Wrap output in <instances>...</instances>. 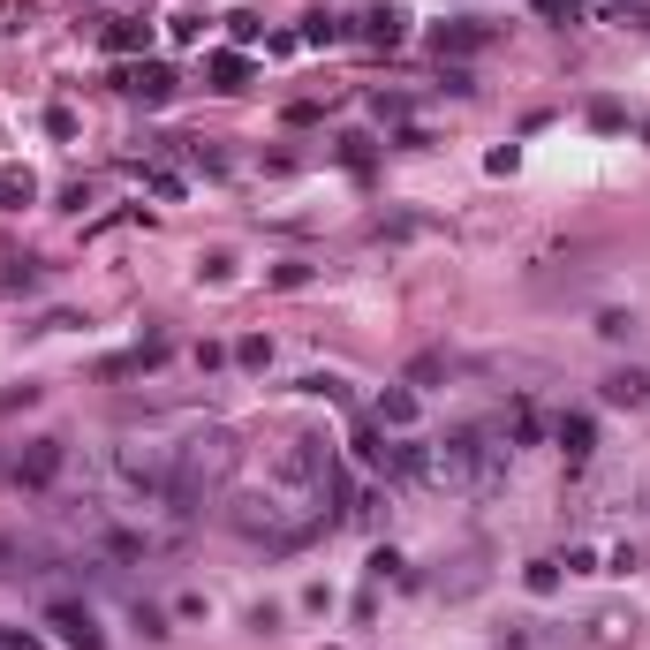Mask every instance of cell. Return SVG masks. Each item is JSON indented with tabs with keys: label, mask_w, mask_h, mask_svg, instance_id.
Returning <instances> with one entry per match:
<instances>
[{
	"label": "cell",
	"mask_w": 650,
	"mask_h": 650,
	"mask_svg": "<svg viewBox=\"0 0 650 650\" xmlns=\"http://www.w3.org/2000/svg\"><path fill=\"white\" fill-rule=\"evenodd\" d=\"M295 394H310V401H348V378H333V371H310V378H295Z\"/></svg>",
	"instance_id": "cell-15"
},
{
	"label": "cell",
	"mask_w": 650,
	"mask_h": 650,
	"mask_svg": "<svg viewBox=\"0 0 650 650\" xmlns=\"http://www.w3.org/2000/svg\"><path fill=\"white\" fill-rule=\"evenodd\" d=\"M129 620H137V628H144V643H167V613H159V605H129Z\"/></svg>",
	"instance_id": "cell-19"
},
{
	"label": "cell",
	"mask_w": 650,
	"mask_h": 650,
	"mask_svg": "<svg viewBox=\"0 0 650 650\" xmlns=\"http://www.w3.org/2000/svg\"><path fill=\"white\" fill-rule=\"evenodd\" d=\"M325 477H333V454H325V439L295 431V439L280 446V484H288V492H318V499H325Z\"/></svg>",
	"instance_id": "cell-3"
},
{
	"label": "cell",
	"mask_w": 650,
	"mask_h": 650,
	"mask_svg": "<svg viewBox=\"0 0 650 650\" xmlns=\"http://www.w3.org/2000/svg\"><path fill=\"white\" fill-rule=\"evenodd\" d=\"M0 650H38V635H16V628H0Z\"/></svg>",
	"instance_id": "cell-28"
},
{
	"label": "cell",
	"mask_w": 650,
	"mask_h": 650,
	"mask_svg": "<svg viewBox=\"0 0 650 650\" xmlns=\"http://www.w3.org/2000/svg\"><path fill=\"white\" fill-rule=\"evenodd\" d=\"M356 38L363 46H401V38H409V8H394V0H386V8H363Z\"/></svg>",
	"instance_id": "cell-6"
},
{
	"label": "cell",
	"mask_w": 650,
	"mask_h": 650,
	"mask_svg": "<svg viewBox=\"0 0 650 650\" xmlns=\"http://www.w3.org/2000/svg\"><path fill=\"white\" fill-rule=\"evenodd\" d=\"M144 38H152L144 23H106V53H137Z\"/></svg>",
	"instance_id": "cell-18"
},
{
	"label": "cell",
	"mask_w": 650,
	"mask_h": 650,
	"mask_svg": "<svg viewBox=\"0 0 650 650\" xmlns=\"http://www.w3.org/2000/svg\"><path fill=\"white\" fill-rule=\"evenodd\" d=\"M303 280H310V265H303V257H288V265H273V288H303Z\"/></svg>",
	"instance_id": "cell-26"
},
{
	"label": "cell",
	"mask_w": 650,
	"mask_h": 650,
	"mask_svg": "<svg viewBox=\"0 0 650 650\" xmlns=\"http://www.w3.org/2000/svg\"><path fill=\"white\" fill-rule=\"evenodd\" d=\"M46 628L61 635L69 650H99L106 635H99V613H91L84 598H46Z\"/></svg>",
	"instance_id": "cell-4"
},
{
	"label": "cell",
	"mask_w": 650,
	"mask_h": 650,
	"mask_svg": "<svg viewBox=\"0 0 650 650\" xmlns=\"http://www.w3.org/2000/svg\"><path fill=\"white\" fill-rule=\"evenodd\" d=\"M61 462H69V446H61V439H31V446L16 454V484H31V492H46V484L61 477Z\"/></svg>",
	"instance_id": "cell-5"
},
{
	"label": "cell",
	"mask_w": 650,
	"mask_h": 650,
	"mask_svg": "<svg viewBox=\"0 0 650 650\" xmlns=\"http://www.w3.org/2000/svg\"><path fill=\"white\" fill-rule=\"evenodd\" d=\"M560 446H567V462H582V454L598 446V431H590V416H560Z\"/></svg>",
	"instance_id": "cell-14"
},
{
	"label": "cell",
	"mask_w": 650,
	"mask_h": 650,
	"mask_svg": "<svg viewBox=\"0 0 650 650\" xmlns=\"http://www.w3.org/2000/svg\"><path fill=\"white\" fill-rule=\"evenodd\" d=\"M507 650H560V635H552L545 620H530V628H514V635H507Z\"/></svg>",
	"instance_id": "cell-17"
},
{
	"label": "cell",
	"mask_w": 650,
	"mask_h": 650,
	"mask_svg": "<svg viewBox=\"0 0 650 650\" xmlns=\"http://www.w3.org/2000/svg\"><path fill=\"white\" fill-rule=\"evenodd\" d=\"M530 8H537V16H552V23H575L582 16V0H530Z\"/></svg>",
	"instance_id": "cell-23"
},
{
	"label": "cell",
	"mask_w": 650,
	"mask_h": 650,
	"mask_svg": "<svg viewBox=\"0 0 650 650\" xmlns=\"http://www.w3.org/2000/svg\"><path fill=\"white\" fill-rule=\"evenodd\" d=\"M530 598H552V590H560V560H530Z\"/></svg>",
	"instance_id": "cell-20"
},
{
	"label": "cell",
	"mask_w": 650,
	"mask_h": 650,
	"mask_svg": "<svg viewBox=\"0 0 650 650\" xmlns=\"http://www.w3.org/2000/svg\"><path fill=\"white\" fill-rule=\"evenodd\" d=\"M598 333H605V341H628V333H635V318H628V310H605V318H598Z\"/></svg>",
	"instance_id": "cell-25"
},
{
	"label": "cell",
	"mask_w": 650,
	"mask_h": 650,
	"mask_svg": "<svg viewBox=\"0 0 650 650\" xmlns=\"http://www.w3.org/2000/svg\"><path fill=\"white\" fill-rule=\"evenodd\" d=\"M431 46H439V61H446V53L462 61V53H484V46H492V31H484V23H439V31H431Z\"/></svg>",
	"instance_id": "cell-9"
},
{
	"label": "cell",
	"mask_w": 650,
	"mask_h": 650,
	"mask_svg": "<svg viewBox=\"0 0 650 650\" xmlns=\"http://www.w3.org/2000/svg\"><path fill=\"white\" fill-rule=\"evenodd\" d=\"M341 38H348V23L333 16V8H310L303 16V46H341Z\"/></svg>",
	"instance_id": "cell-12"
},
{
	"label": "cell",
	"mask_w": 650,
	"mask_h": 650,
	"mask_svg": "<svg viewBox=\"0 0 650 650\" xmlns=\"http://www.w3.org/2000/svg\"><path fill=\"white\" fill-rule=\"evenodd\" d=\"M416 424V386H386L378 394V431H409Z\"/></svg>",
	"instance_id": "cell-10"
},
{
	"label": "cell",
	"mask_w": 650,
	"mask_h": 650,
	"mask_svg": "<svg viewBox=\"0 0 650 650\" xmlns=\"http://www.w3.org/2000/svg\"><path fill=\"white\" fill-rule=\"evenodd\" d=\"M605 401H613V409H643V401H650V378H643V371H613V378H605Z\"/></svg>",
	"instance_id": "cell-11"
},
{
	"label": "cell",
	"mask_w": 650,
	"mask_h": 650,
	"mask_svg": "<svg viewBox=\"0 0 650 650\" xmlns=\"http://www.w3.org/2000/svg\"><path fill=\"white\" fill-rule=\"evenodd\" d=\"M53 552L38 537H0V575H46Z\"/></svg>",
	"instance_id": "cell-8"
},
{
	"label": "cell",
	"mask_w": 650,
	"mask_h": 650,
	"mask_svg": "<svg viewBox=\"0 0 650 650\" xmlns=\"http://www.w3.org/2000/svg\"><path fill=\"white\" fill-rule=\"evenodd\" d=\"M31 197H38L31 167H8V174H0V205H31Z\"/></svg>",
	"instance_id": "cell-16"
},
{
	"label": "cell",
	"mask_w": 650,
	"mask_h": 650,
	"mask_svg": "<svg viewBox=\"0 0 650 650\" xmlns=\"http://www.w3.org/2000/svg\"><path fill=\"white\" fill-rule=\"evenodd\" d=\"M0 280H8V288H38V265H31V257H8V273H0Z\"/></svg>",
	"instance_id": "cell-24"
},
{
	"label": "cell",
	"mask_w": 650,
	"mask_h": 650,
	"mask_svg": "<svg viewBox=\"0 0 650 650\" xmlns=\"http://www.w3.org/2000/svg\"><path fill=\"white\" fill-rule=\"evenodd\" d=\"M507 454L514 446L499 439V431L484 424H462L439 439V484H454V492H492L499 477H507Z\"/></svg>",
	"instance_id": "cell-2"
},
{
	"label": "cell",
	"mask_w": 650,
	"mask_h": 650,
	"mask_svg": "<svg viewBox=\"0 0 650 650\" xmlns=\"http://www.w3.org/2000/svg\"><path fill=\"white\" fill-rule=\"evenodd\" d=\"M121 91H129V99H144V106H167V99H174V69H167V61H144V69L121 76Z\"/></svg>",
	"instance_id": "cell-7"
},
{
	"label": "cell",
	"mask_w": 650,
	"mask_h": 650,
	"mask_svg": "<svg viewBox=\"0 0 650 650\" xmlns=\"http://www.w3.org/2000/svg\"><path fill=\"white\" fill-rule=\"evenodd\" d=\"M235 363H250V371H265V363H273V341H265V333H250V341H235Z\"/></svg>",
	"instance_id": "cell-22"
},
{
	"label": "cell",
	"mask_w": 650,
	"mask_h": 650,
	"mask_svg": "<svg viewBox=\"0 0 650 650\" xmlns=\"http://www.w3.org/2000/svg\"><path fill=\"white\" fill-rule=\"evenodd\" d=\"M235 462H242V446H235V431H227V424L182 431V439H174V492H182L189 507H205V499L235 477Z\"/></svg>",
	"instance_id": "cell-1"
},
{
	"label": "cell",
	"mask_w": 650,
	"mask_h": 650,
	"mask_svg": "<svg viewBox=\"0 0 650 650\" xmlns=\"http://www.w3.org/2000/svg\"><path fill=\"white\" fill-rule=\"evenodd\" d=\"M590 635H598V643H620V635H635V613H598Z\"/></svg>",
	"instance_id": "cell-21"
},
{
	"label": "cell",
	"mask_w": 650,
	"mask_h": 650,
	"mask_svg": "<svg viewBox=\"0 0 650 650\" xmlns=\"http://www.w3.org/2000/svg\"><path fill=\"white\" fill-rule=\"evenodd\" d=\"M205 76H212V91H242L250 84V61H242V53H212Z\"/></svg>",
	"instance_id": "cell-13"
},
{
	"label": "cell",
	"mask_w": 650,
	"mask_h": 650,
	"mask_svg": "<svg viewBox=\"0 0 650 650\" xmlns=\"http://www.w3.org/2000/svg\"><path fill=\"white\" fill-rule=\"evenodd\" d=\"M197 31H205V23L189 16V8H182V16H167V38H174V46H189V38H197Z\"/></svg>",
	"instance_id": "cell-27"
}]
</instances>
